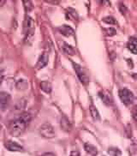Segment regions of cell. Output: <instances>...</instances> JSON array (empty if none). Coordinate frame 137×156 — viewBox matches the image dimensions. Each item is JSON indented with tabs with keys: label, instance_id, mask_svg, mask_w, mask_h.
Listing matches in <instances>:
<instances>
[{
	"label": "cell",
	"instance_id": "4fadbf2b",
	"mask_svg": "<svg viewBox=\"0 0 137 156\" xmlns=\"http://www.w3.org/2000/svg\"><path fill=\"white\" fill-rule=\"evenodd\" d=\"M89 109H90V113H91L92 118L95 121H99L100 120V112L99 111L97 110V108L95 107V106L93 105H91L89 106Z\"/></svg>",
	"mask_w": 137,
	"mask_h": 156
},
{
	"label": "cell",
	"instance_id": "e0dca14e",
	"mask_svg": "<svg viewBox=\"0 0 137 156\" xmlns=\"http://www.w3.org/2000/svg\"><path fill=\"white\" fill-rule=\"evenodd\" d=\"M103 22L106 24H110V25H114L117 24V20L113 17V16H106L103 18Z\"/></svg>",
	"mask_w": 137,
	"mask_h": 156
},
{
	"label": "cell",
	"instance_id": "30bf717a",
	"mask_svg": "<svg viewBox=\"0 0 137 156\" xmlns=\"http://www.w3.org/2000/svg\"><path fill=\"white\" fill-rule=\"evenodd\" d=\"M61 127H62V129H64V131H67V132L71 130V128H72L71 123L69 122L68 118L65 117V116H63V118L61 119Z\"/></svg>",
	"mask_w": 137,
	"mask_h": 156
},
{
	"label": "cell",
	"instance_id": "3957f363",
	"mask_svg": "<svg viewBox=\"0 0 137 156\" xmlns=\"http://www.w3.org/2000/svg\"><path fill=\"white\" fill-rule=\"evenodd\" d=\"M40 133L45 138H53L55 136V130L52 125L49 123H45L40 128Z\"/></svg>",
	"mask_w": 137,
	"mask_h": 156
},
{
	"label": "cell",
	"instance_id": "603a6c76",
	"mask_svg": "<svg viewBox=\"0 0 137 156\" xmlns=\"http://www.w3.org/2000/svg\"><path fill=\"white\" fill-rule=\"evenodd\" d=\"M131 114H132L133 119L137 122V105L133 106L132 110H131Z\"/></svg>",
	"mask_w": 137,
	"mask_h": 156
},
{
	"label": "cell",
	"instance_id": "8992f818",
	"mask_svg": "<svg viewBox=\"0 0 137 156\" xmlns=\"http://www.w3.org/2000/svg\"><path fill=\"white\" fill-rule=\"evenodd\" d=\"M10 101H11V96L9 93H0V108L2 110H5L9 106Z\"/></svg>",
	"mask_w": 137,
	"mask_h": 156
},
{
	"label": "cell",
	"instance_id": "ac0fdd59",
	"mask_svg": "<svg viewBox=\"0 0 137 156\" xmlns=\"http://www.w3.org/2000/svg\"><path fill=\"white\" fill-rule=\"evenodd\" d=\"M23 5H24V8L27 12H29L33 9V5L31 1H23Z\"/></svg>",
	"mask_w": 137,
	"mask_h": 156
},
{
	"label": "cell",
	"instance_id": "f546056e",
	"mask_svg": "<svg viewBox=\"0 0 137 156\" xmlns=\"http://www.w3.org/2000/svg\"><path fill=\"white\" fill-rule=\"evenodd\" d=\"M5 4V1H0V7L3 6Z\"/></svg>",
	"mask_w": 137,
	"mask_h": 156
},
{
	"label": "cell",
	"instance_id": "d4e9b609",
	"mask_svg": "<svg viewBox=\"0 0 137 156\" xmlns=\"http://www.w3.org/2000/svg\"><path fill=\"white\" fill-rule=\"evenodd\" d=\"M130 44H133L134 46H137V36H132L129 38V42Z\"/></svg>",
	"mask_w": 137,
	"mask_h": 156
},
{
	"label": "cell",
	"instance_id": "83f0119b",
	"mask_svg": "<svg viewBox=\"0 0 137 156\" xmlns=\"http://www.w3.org/2000/svg\"><path fill=\"white\" fill-rule=\"evenodd\" d=\"M40 156H55V155H54V154H52V153H46V154H41Z\"/></svg>",
	"mask_w": 137,
	"mask_h": 156
},
{
	"label": "cell",
	"instance_id": "ffe728a7",
	"mask_svg": "<svg viewBox=\"0 0 137 156\" xmlns=\"http://www.w3.org/2000/svg\"><path fill=\"white\" fill-rule=\"evenodd\" d=\"M105 31L106 35H108V36H114L115 34H117V31H116V29L114 28H105Z\"/></svg>",
	"mask_w": 137,
	"mask_h": 156
},
{
	"label": "cell",
	"instance_id": "2e32d148",
	"mask_svg": "<svg viewBox=\"0 0 137 156\" xmlns=\"http://www.w3.org/2000/svg\"><path fill=\"white\" fill-rule=\"evenodd\" d=\"M63 50H64V53H66V54H68V55H75V49H74L73 47L70 46V45L67 44V43H64Z\"/></svg>",
	"mask_w": 137,
	"mask_h": 156
},
{
	"label": "cell",
	"instance_id": "6da1fadb",
	"mask_svg": "<svg viewBox=\"0 0 137 156\" xmlns=\"http://www.w3.org/2000/svg\"><path fill=\"white\" fill-rule=\"evenodd\" d=\"M30 119H31V115L27 112H25L21 115L18 119L12 121L9 124V134L15 137L20 136L25 131L27 124L29 123Z\"/></svg>",
	"mask_w": 137,
	"mask_h": 156
},
{
	"label": "cell",
	"instance_id": "4316f807",
	"mask_svg": "<svg viewBox=\"0 0 137 156\" xmlns=\"http://www.w3.org/2000/svg\"><path fill=\"white\" fill-rule=\"evenodd\" d=\"M70 156H81V154L77 151H72L70 153Z\"/></svg>",
	"mask_w": 137,
	"mask_h": 156
},
{
	"label": "cell",
	"instance_id": "7402d4cb",
	"mask_svg": "<svg viewBox=\"0 0 137 156\" xmlns=\"http://www.w3.org/2000/svg\"><path fill=\"white\" fill-rule=\"evenodd\" d=\"M118 8H119V10H120V12H121L123 15H125L127 12H128V9H127V7L123 5V3L119 4Z\"/></svg>",
	"mask_w": 137,
	"mask_h": 156
},
{
	"label": "cell",
	"instance_id": "9a60e30c",
	"mask_svg": "<svg viewBox=\"0 0 137 156\" xmlns=\"http://www.w3.org/2000/svg\"><path fill=\"white\" fill-rule=\"evenodd\" d=\"M27 87H28V83L24 79H20L16 83V87L18 90H25V89H27Z\"/></svg>",
	"mask_w": 137,
	"mask_h": 156
},
{
	"label": "cell",
	"instance_id": "cb8c5ba5",
	"mask_svg": "<svg viewBox=\"0 0 137 156\" xmlns=\"http://www.w3.org/2000/svg\"><path fill=\"white\" fill-rule=\"evenodd\" d=\"M68 11H70V12H68V13H69V14L73 16V18H76V19L78 18V15H77V13H76V11L75 9H72V8H68Z\"/></svg>",
	"mask_w": 137,
	"mask_h": 156
},
{
	"label": "cell",
	"instance_id": "7c38bea8",
	"mask_svg": "<svg viewBox=\"0 0 137 156\" xmlns=\"http://www.w3.org/2000/svg\"><path fill=\"white\" fill-rule=\"evenodd\" d=\"M99 96L100 97L101 100L103 101V102L105 103V105H107V106H110L112 103L111 98L109 94H106L105 92H100L99 93Z\"/></svg>",
	"mask_w": 137,
	"mask_h": 156
},
{
	"label": "cell",
	"instance_id": "d6986e66",
	"mask_svg": "<svg viewBox=\"0 0 137 156\" xmlns=\"http://www.w3.org/2000/svg\"><path fill=\"white\" fill-rule=\"evenodd\" d=\"M108 152H109L110 154H111L112 156H121V154H122V153L118 148H110Z\"/></svg>",
	"mask_w": 137,
	"mask_h": 156
},
{
	"label": "cell",
	"instance_id": "277c9868",
	"mask_svg": "<svg viewBox=\"0 0 137 156\" xmlns=\"http://www.w3.org/2000/svg\"><path fill=\"white\" fill-rule=\"evenodd\" d=\"M74 68H75V70L77 74L78 78L80 79V81L82 82L84 85H87L88 84V82H89V78L87 76V75L85 72L84 70L82 69V66L79 65V64H76V63H73Z\"/></svg>",
	"mask_w": 137,
	"mask_h": 156
},
{
	"label": "cell",
	"instance_id": "ba28073f",
	"mask_svg": "<svg viewBox=\"0 0 137 156\" xmlns=\"http://www.w3.org/2000/svg\"><path fill=\"white\" fill-rule=\"evenodd\" d=\"M5 146L8 150H9V151H13V152L23 151V147H22L21 145H19L18 143H16V142L8 141L7 142H5Z\"/></svg>",
	"mask_w": 137,
	"mask_h": 156
},
{
	"label": "cell",
	"instance_id": "7a4b0ae2",
	"mask_svg": "<svg viewBox=\"0 0 137 156\" xmlns=\"http://www.w3.org/2000/svg\"><path fill=\"white\" fill-rule=\"evenodd\" d=\"M119 98L125 106H130L135 101V95L129 89L124 87L118 91Z\"/></svg>",
	"mask_w": 137,
	"mask_h": 156
},
{
	"label": "cell",
	"instance_id": "9c48e42d",
	"mask_svg": "<svg viewBox=\"0 0 137 156\" xmlns=\"http://www.w3.org/2000/svg\"><path fill=\"white\" fill-rule=\"evenodd\" d=\"M59 32L66 37L72 36L75 34V30L71 27H69L68 25H63L61 26L59 28H58Z\"/></svg>",
	"mask_w": 137,
	"mask_h": 156
},
{
	"label": "cell",
	"instance_id": "44dd1931",
	"mask_svg": "<svg viewBox=\"0 0 137 156\" xmlns=\"http://www.w3.org/2000/svg\"><path fill=\"white\" fill-rule=\"evenodd\" d=\"M127 47H128V49L132 53L134 54H137V46H134L133 44H130V43H128V45H127Z\"/></svg>",
	"mask_w": 137,
	"mask_h": 156
},
{
	"label": "cell",
	"instance_id": "8fae6325",
	"mask_svg": "<svg viewBox=\"0 0 137 156\" xmlns=\"http://www.w3.org/2000/svg\"><path fill=\"white\" fill-rule=\"evenodd\" d=\"M84 149L87 152V154H91L92 156H96L98 154V149L95 146H93V144L90 143H85L84 144Z\"/></svg>",
	"mask_w": 137,
	"mask_h": 156
},
{
	"label": "cell",
	"instance_id": "f1b7e54d",
	"mask_svg": "<svg viewBox=\"0 0 137 156\" xmlns=\"http://www.w3.org/2000/svg\"><path fill=\"white\" fill-rule=\"evenodd\" d=\"M128 64H129V68H133V63L131 62V59H128L127 60Z\"/></svg>",
	"mask_w": 137,
	"mask_h": 156
},
{
	"label": "cell",
	"instance_id": "5bb4252c",
	"mask_svg": "<svg viewBox=\"0 0 137 156\" xmlns=\"http://www.w3.org/2000/svg\"><path fill=\"white\" fill-rule=\"evenodd\" d=\"M40 88L42 91H44L46 94H50L51 92V84L47 81H43L40 83Z\"/></svg>",
	"mask_w": 137,
	"mask_h": 156
},
{
	"label": "cell",
	"instance_id": "5b68a950",
	"mask_svg": "<svg viewBox=\"0 0 137 156\" xmlns=\"http://www.w3.org/2000/svg\"><path fill=\"white\" fill-rule=\"evenodd\" d=\"M23 29H24V33L27 35L33 34V29H34V22L32 17H30L28 16L25 17L24 23H23Z\"/></svg>",
	"mask_w": 137,
	"mask_h": 156
},
{
	"label": "cell",
	"instance_id": "52a82bcc",
	"mask_svg": "<svg viewBox=\"0 0 137 156\" xmlns=\"http://www.w3.org/2000/svg\"><path fill=\"white\" fill-rule=\"evenodd\" d=\"M48 61H49V56H48V54H47L46 52H43V53L40 56L39 59H38V62H37L36 64V68L38 69H43L45 66L47 65Z\"/></svg>",
	"mask_w": 137,
	"mask_h": 156
},
{
	"label": "cell",
	"instance_id": "484cf974",
	"mask_svg": "<svg viewBox=\"0 0 137 156\" xmlns=\"http://www.w3.org/2000/svg\"><path fill=\"white\" fill-rule=\"evenodd\" d=\"M5 77V71L4 70H0V85L2 84Z\"/></svg>",
	"mask_w": 137,
	"mask_h": 156
}]
</instances>
